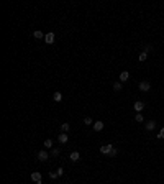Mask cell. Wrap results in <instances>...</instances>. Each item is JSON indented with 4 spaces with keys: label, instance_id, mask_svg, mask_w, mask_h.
<instances>
[{
    "label": "cell",
    "instance_id": "1",
    "mask_svg": "<svg viewBox=\"0 0 164 184\" xmlns=\"http://www.w3.org/2000/svg\"><path fill=\"white\" fill-rule=\"evenodd\" d=\"M112 151H113V145H110V143H105V145L100 146V153H102V155L110 156V153H112Z\"/></svg>",
    "mask_w": 164,
    "mask_h": 184
},
{
    "label": "cell",
    "instance_id": "2",
    "mask_svg": "<svg viewBox=\"0 0 164 184\" xmlns=\"http://www.w3.org/2000/svg\"><path fill=\"white\" fill-rule=\"evenodd\" d=\"M138 89L141 92H148L149 89H151V82H149V81H141V82L138 84Z\"/></svg>",
    "mask_w": 164,
    "mask_h": 184
},
{
    "label": "cell",
    "instance_id": "3",
    "mask_svg": "<svg viewBox=\"0 0 164 184\" xmlns=\"http://www.w3.org/2000/svg\"><path fill=\"white\" fill-rule=\"evenodd\" d=\"M31 181L36 182V184H41V182H43L41 173H39V171H33V173H31Z\"/></svg>",
    "mask_w": 164,
    "mask_h": 184
},
{
    "label": "cell",
    "instance_id": "4",
    "mask_svg": "<svg viewBox=\"0 0 164 184\" xmlns=\"http://www.w3.org/2000/svg\"><path fill=\"white\" fill-rule=\"evenodd\" d=\"M38 159L39 161H48V159H49V153H48V151L46 150H41V151H38Z\"/></svg>",
    "mask_w": 164,
    "mask_h": 184
},
{
    "label": "cell",
    "instance_id": "5",
    "mask_svg": "<svg viewBox=\"0 0 164 184\" xmlns=\"http://www.w3.org/2000/svg\"><path fill=\"white\" fill-rule=\"evenodd\" d=\"M54 33H53V31H49V33H46V36H44V43L46 44H53L54 43Z\"/></svg>",
    "mask_w": 164,
    "mask_h": 184
},
{
    "label": "cell",
    "instance_id": "6",
    "mask_svg": "<svg viewBox=\"0 0 164 184\" xmlns=\"http://www.w3.org/2000/svg\"><path fill=\"white\" fill-rule=\"evenodd\" d=\"M144 128L148 130V132H153V130L156 128V120H148V122L144 123Z\"/></svg>",
    "mask_w": 164,
    "mask_h": 184
},
{
    "label": "cell",
    "instance_id": "7",
    "mask_svg": "<svg viewBox=\"0 0 164 184\" xmlns=\"http://www.w3.org/2000/svg\"><path fill=\"white\" fill-rule=\"evenodd\" d=\"M133 109L138 112V114H141V112H143V109H144V104H143L141 100H136L135 104H133Z\"/></svg>",
    "mask_w": 164,
    "mask_h": 184
},
{
    "label": "cell",
    "instance_id": "8",
    "mask_svg": "<svg viewBox=\"0 0 164 184\" xmlns=\"http://www.w3.org/2000/svg\"><path fill=\"white\" fill-rule=\"evenodd\" d=\"M67 140H69L67 133H63V132H61V133H59V137H57V141H59L61 145H64V143H67Z\"/></svg>",
    "mask_w": 164,
    "mask_h": 184
},
{
    "label": "cell",
    "instance_id": "9",
    "mask_svg": "<svg viewBox=\"0 0 164 184\" xmlns=\"http://www.w3.org/2000/svg\"><path fill=\"white\" fill-rule=\"evenodd\" d=\"M69 158H71V161H74V163H77V161L81 159V153H79V151H72V153L69 155Z\"/></svg>",
    "mask_w": 164,
    "mask_h": 184
},
{
    "label": "cell",
    "instance_id": "10",
    "mask_svg": "<svg viewBox=\"0 0 164 184\" xmlns=\"http://www.w3.org/2000/svg\"><path fill=\"white\" fill-rule=\"evenodd\" d=\"M103 122H102V120H97V122H94V130L95 132H100V130H103Z\"/></svg>",
    "mask_w": 164,
    "mask_h": 184
},
{
    "label": "cell",
    "instance_id": "11",
    "mask_svg": "<svg viewBox=\"0 0 164 184\" xmlns=\"http://www.w3.org/2000/svg\"><path fill=\"white\" fill-rule=\"evenodd\" d=\"M130 79V73L128 71H123V73H120V82H125V81Z\"/></svg>",
    "mask_w": 164,
    "mask_h": 184
},
{
    "label": "cell",
    "instance_id": "12",
    "mask_svg": "<svg viewBox=\"0 0 164 184\" xmlns=\"http://www.w3.org/2000/svg\"><path fill=\"white\" fill-rule=\"evenodd\" d=\"M33 36L36 38V39H44V36H46V35H44L43 31H39V30H36V31H33Z\"/></svg>",
    "mask_w": 164,
    "mask_h": 184
},
{
    "label": "cell",
    "instance_id": "13",
    "mask_svg": "<svg viewBox=\"0 0 164 184\" xmlns=\"http://www.w3.org/2000/svg\"><path fill=\"white\" fill-rule=\"evenodd\" d=\"M53 100H54V102H61V100H63V92H54V94H53Z\"/></svg>",
    "mask_w": 164,
    "mask_h": 184
},
{
    "label": "cell",
    "instance_id": "14",
    "mask_svg": "<svg viewBox=\"0 0 164 184\" xmlns=\"http://www.w3.org/2000/svg\"><path fill=\"white\" fill-rule=\"evenodd\" d=\"M138 59H140V62H144L146 59H148V53H146V51H141L140 56H138Z\"/></svg>",
    "mask_w": 164,
    "mask_h": 184
},
{
    "label": "cell",
    "instance_id": "15",
    "mask_svg": "<svg viewBox=\"0 0 164 184\" xmlns=\"http://www.w3.org/2000/svg\"><path fill=\"white\" fill-rule=\"evenodd\" d=\"M122 89H123V86H122V82H120V81H117V82H113V91L120 92Z\"/></svg>",
    "mask_w": 164,
    "mask_h": 184
},
{
    "label": "cell",
    "instance_id": "16",
    "mask_svg": "<svg viewBox=\"0 0 164 184\" xmlns=\"http://www.w3.org/2000/svg\"><path fill=\"white\" fill-rule=\"evenodd\" d=\"M59 153H61V150H59V148H53V150H51V156H53V158L59 156Z\"/></svg>",
    "mask_w": 164,
    "mask_h": 184
},
{
    "label": "cell",
    "instance_id": "17",
    "mask_svg": "<svg viewBox=\"0 0 164 184\" xmlns=\"http://www.w3.org/2000/svg\"><path fill=\"white\" fill-rule=\"evenodd\" d=\"M69 128H71V125H69V123H63V125H61V132H63V133L69 132Z\"/></svg>",
    "mask_w": 164,
    "mask_h": 184
},
{
    "label": "cell",
    "instance_id": "18",
    "mask_svg": "<svg viewBox=\"0 0 164 184\" xmlns=\"http://www.w3.org/2000/svg\"><path fill=\"white\" fill-rule=\"evenodd\" d=\"M43 145H44V148H49V150H51V148H53V140H44Z\"/></svg>",
    "mask_w": 164,
    "mask_h": 184
},
{
    "label": "cell",
    "instance_id": "19",
    "mask_svg": "<svg viewBox=\"0 0 164 184\" xmlns=\"http://www.w3.org/2000/svg\"><path fill=\"white\" fill-rule=\"evenodd\" d=\"M135 120H136V122H138V123H141V122H144V117L141 115V114H136V117H135Z\"/></svg>",
    "mask_w": 164,
    "mask_h": 184
},
{
    "label": "cell",
    "instance_id": "20",
    "mask_svg": "<svg viewBox=\"0 0 164 184\" xmlns=\"http://www.w3.org/2000/svg\"><path fill=\"white\" fill-rule=\"evenodd\" d=\"M84 123H85V125H92V123H94V118H90V117H85V118H84Z\"/></svg>",
    "mask_w": 164,
    "mask_h": 184
},
{
    "label": "cell",
    "instance_id": "21",
    "mask_svg": "<svg viewBox=\"0 0 164 184\" xmlns=\"http://www.w3.org/2000/svg\"><path fill=\"white\" fill-rule=\"evenodd\" d=\"M158 138H161V140H164V128L159 130V133H158Z\"/></svg>",
    "mask_w": 164,
    "mask_h": 184
},
{
    "label": "cell",
    "instance_id": "22",
    "mask_svg": "<svg viewBox=\"0 0 164 184\" xmlns=\"http://www.w3.org/2000/svg\"><path fill=\"white\" fill-rule=\"evenodd\" d=\"M144 51H146V53L153 51V46H151V44H146V46H144Z\"/></svg>",
    "mask_w": 164,
    "mask_h": 184
},
{
    "label": "cell",
    "instance_id": "23",
    "mask_svg": "<svg viewBox=\"0 0 164 184\" xmlns=\"http://www.w3.org/2000/svg\"><path fill=\"white\" fill-rule=\"evenodd\" d=\"M49 178H51V179H56V178H59V176H57V173H53V171H49Z\"/></svg>",
    "mask_w": 164,
    "mask_h": 184
},
{
    "label": "cell",
    "instance_id": "24",
    "mask_svg": "<svg viewBox=\"0 0 164 184\" xmlns=\"http://www.w3.org/2000/svg\"><path fill=\"white\" fill-rule=\"evenodd\" d=\"M118 155V150H117V148H113V151H112V153H110V156H112V158H115V156H117Z\"/></svg>",
    "mask_w": 164,
    "mask_h": 184
},
{
    "label": "cell",
    "instance_id": "25",
    "mask_svg": "<svg viewBox=\"0 0 164 184\" xmlns=\"http://www.w3.org/2000/svg\"><path fill=\"white\" fill-rule=\"evenodd\" d=\"M56 173H57V176H63V174H64V169H63V168H57Z\"/></svg>",
    "mask_w": 164,
    "mask_h": 184
}]
</instances>
